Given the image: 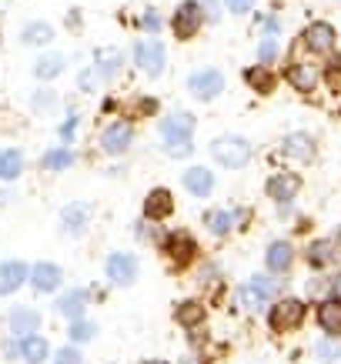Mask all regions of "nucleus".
Returning a JSON list of instances; mask_svg holds the SVG:
<instances>
[{"label":"nucleus","instance_id":"obj_10","mask_svg":"<svg viewBox=\"0 0 341 364\" xmlns=\"http://www.w3.org/2000/svg\"><path fill=\"white\" fill-rule=\"evenodd\" d=\"M164 251H167V257H171L177 267H187L194 257H198V244H194V237H191V234L174 231V234H167Z\"/></svg>","mask_w":341,"mask_h":364},{"label":"nucleus","instance_id":"obj_14","mask_svg":"<svg viewBox=\"0 0 341 364\" xmlns=\"http://www.w3.org/2000/svg\"><path fill=\"white\" fill-rule=\"evenodd\" d=\"M31 284L41 291V294H51V291H57L61 287V267L57 264H51V261H44V264H37V267H31Z\"/></svg>","mask_w":341,"mask_h":364},{"label":"nucleus","instance_id":"obj_30","mask_svg":"<svg viewBox=\"0 0 341 364\" xmlns=\"http://www.w3.org/2000/svg\"><path fill=\"white\" fill-rule=\"evenodd\" d=\"M177 324H184V328H198L201 321H204V308H201L198 301H184L181 308H177Z\"/></svg>","mask_w":341,"mask_h":364},{"label":"nucleus","instance_id":"obj_38","mask_svg":"<svg viewBox=\"0 0 341 364\" xmlns=\"http://www.w3.org/2000/svg\"><path fill=\"white\" fill-rule=\"evenodd\" d=\"M318 358H321V361H338V358H341V344L321 341V344H318Z\"/></svg>","mask_w":341,"mask_h":364},{"label":"nucleus","instance_id":"obj_15","mask_svg":"<svg viewBox=\"0 0 341 364\" xmlns=\"http://www.w3.org/2000/svg\"><path fill=\"white\" fill-rule=\"evenodd\" d=\"M27 274H31L27 264H21V261H4V264H0V298H4V294H14V291L27 281Z\"/></svg>","mask_w":341,"mask_h":364},{"label":"nucleus","instance_id":"obj_7","mask_svg":"<svg viewBox=\"0 0 341 364\" xmlns=\"http://www.w3.org/2000/svg\"><path fill=\"white\" fill-rule=\"evenodd\" d=\"M271 298H275V281L271 277H251L248 284L238 287V301L248 311H258L264 304H271Z\"/></svg>","mask_w":341,"mask_h":364},{"label":"nucleus","instance_id":"obj_5","mask_svg":"<svg viewBox=\"0 0 341 364\" xmlns=\"http://www.w3.org/2000/svg\"><path fill=\"white\" fill-rule=\"evenodd\" d=\"M268 321H271V328H275L278 334L295 331L298 324L305 321V301H298V298L278 301L275 308H271V314H268Z\"/></svg>","mask_w":341,"mask_h":364},{"label":"nucleus","instance_id":"obj_11","mask_svg":"<svg viewBox=\"0 0 341 364\" xmlns=\"http://www.w3.org/2000/svg\"><path fill=\"white\" fill-rule=\"evenodd\" d=\"M107 277L114 281L117 287H127L137 277V261H134L131 254H124V251H114L107 257Z\"/></svg>","mask_w":341,"mask_h":364},{"label":"nucleus","instance_id":"obj_20","mask_svg":"<svg viewBox=\"0 0 341 364\" xmlns=\"http://www.w3.org/2000/svg\"><path fill=\"white\" fill-rule=\"evenodd\" d=\"M124 67V54L121 50H114V47H107V50H98L94 54V70H98L100 80H110L117 70Z\"/></svg>","mask_w":341,"mask_h":364},{"label":"nucleus","instance_id":"obj_37","mask_svg":"<svg viewBox=\"0 0 341 364\" xmlns=\"http://www.w3.org/2000/svg\"><path fill=\"white\" fill-rule=\"evenodd\" d=\"M141 31L151 33V37H157V33H161V14H157L154 7H147V11L141 14Z\"/></svg>","mask_w":341,"mask_h":364},{"label":"nucleus","instance_id":"obj_8","mask_svg":"<svg viewBox=\"0 0 341 364\" xmlns=\"http://www.w3.org/2000/svg\"><path fill=\"white\" fill-rule=\"evenodd\" d=\"M131 141H134V127L127 121H114L100 131V151L110 154V157L124 154V151L131 147Z\"/></svg>","mask_w":341,"mask_h":364},{"label":"nucleus","instance_id":"obj_43","mask_svg":"<svg viewBox=\"0 0 341 364\" xmlns=\"http://www.w3.org/2000/svg\"><path fill=\"white\" fill-rule=\"evenodd\" d=\"M74 127H78V117L70 114V117L64 121V127H61V137H64V141H70V134H74Z\"/></svg>","mask_w":341,"mask_h":364},{"label":"nucleus","instance_id":"obj_28","mask_svg":"<svg viewBox=\"0 0 341 364\" xmlns=\"http://www.w3.org/2000/svg\"><path fill=\"white\" fill-rule=\"evenodd\" d=\"M23 171L21 151H0V181H14Z\"/></svg>","mask_w":341,"mask_h":364},{"label":"nucleus","instance_id":"obj_48","mask_svg":"<svg viewBox=\"0 0 341 364\" xmlns=\"http://www.w3.org/2000/svg\"><path fill=\"white\" fill-rule=\"evenodd\" d=\"M338 244H341V228H338Z\"/></svg>","mask_w":341,"mask_h":364},{"label":"nucleus","instance_id":"obj_12","mask_svg":"<svg viewBox=\"0 0 341 364\" xmlns=\"http://www.w3.org/2000/svg\"><path fill=\"white\" fill-rule=\"evenodd\" d=\"M288 80H291L295 90L308 94V90H315V84H318V67L308 64V60H301V57H295V60L288 64Z\"/></svg>","mask_w":341,"mask_h":364},{"label":"nucleus","instance_id":"obj_9","mask_svg":"<svg viewBox=\"0 0 341 364\" xmlns=\"http://www.w3.org/2000/svg\"><path fill=\"white\" fill-rule=\"evenodd\" d=\"M335 27L325 21L311 23V27H305V33H301V47L305 50H311V54H331L335 50Z\"/></svg>","mask_w":341,"mask_h":364},{"label":"nucleus","instance_id":"obj_13","mask_svg":"<svg viewBox=\"0 0 341 364\" xmlns=\"http://www.w3.org/2000/svg\"><path fill=\"white\" fill-rule=\"evenodd\" d=\"M171 210H174L171 191L154 188L147 198H144V218H147V221H164V218H171Z\"/></svg>","mask_w":341,"mask_h":364},{"label":"nucleus","instance_id":"obj_42","mask_svg":"<svg viewBox=\"0 0 341 364\" xmlns=\"http://www.w3.org/2000/svg\"><path fill=\"white\" fill-rule=\"evenodd\" d=\"M228 4V11L231 14H248L254 7V0H224Z\"/></svg>","mask_w":341,"mask_h":364},{"label":"nucleus","instance_id":"obj_18","mask_svg":"<svg viewBox=\"0 0 341 364\" xmlns=\"http://www.w3.org/2000/svg\"><path fill=\"white\" fill-rule=\"evenodd\" d=\"M264 261H268V271H275V274H285L291 261H295V247L288 241H275L264 254Z\"/></svg>","mask_w":341,"mask_h":364},{"label":"nucleus","instance_id":"obj_19","mask_svg":"<svg viewBox=\"0 0 341 364\" xmlns=\"http://www.w3.org/2000/svg\"><path fill=\"white\" fill-rule=\"evenodd\" d=\"M184 188L194 198H208L211 188H214V174H211L208 167H191V171H184Z\"/></svg>","mask_w":341,"mask_h":364},{"label":"nucleus","instance_id":"obj_24","mask_svg":"<svg viewBox=\"0 0 341 364\" xmlns=\"http://www.w3.org/2000/svg\"><path fill=\"white\" fill-rule=\"evenodd\" d=\"M41 328V314L33 308H14L11 311V331H17L23 338V334H31Z\"/></svg>","mask_w":341,"mask_h":364},{"label":"nucleus","instance_id":"obj_32","mask_svg":"<svg viewBox=\"0 0 341 364\" xmlns=\"http://www.w3.org/2000/svg\"><path fill=\"white\" fill-rule=\"evenodd\" d=\"M70 164H74V151H70V147H54V151H47L44 154L47 171H67Z\"/></svg>","mask_w":341,"mask_h":364},{"label":"nucleus","instance_id":"obj_26","mask_svg":"<svg viewBox=\"0 0 341 364\" xmlns=\"http://www.w3.org/2000/svg\"><path fill=\"white\" fill-rule=\"evenodd\" d=\"M84 308H88V291H78V287H74V291H67L64 298L57 301V311L67 314V318H74V321L84 314Z\"/></svg>","mask_w":341,"mask_h":364},{"label":"nucleus","instance_id":"obj_41","mask_svg":"<svg viewBox=\"0 0 341 364\" xmlns=\"http://www.w3.org/2000/svg\"><path fill=\"white\" fill-rule=\"evenodd\" d=\"M54 364H80V351L78 348H64V351H57Z\"/></svg>","mask_w":341,"mask_h":364},{"label":"nucleus","instance_id":"obj_16","mask_svg":"<svg viewBox=\"0 0 341 364\" xmlns=\"http://www.w3.org/2000/svg\"><path fill=\"white\" fill-rule=\"evenodd\" d=\"M14 351L21 354L27 364H44L47 358H51V348H47V341H44V338H37V334H23L21 344H17Z\"/></svg>","mask_w":341,"mask_h":364},{"label":"nucleus","instance_id":"obj_1","mask_svg":"<svg viewBox=\"0 0 341 364\" xmlns=\"http://www.w3.org/2000/svg\"><path fill=\"white\" fill-rule=\"evenodd\" d=\"M194 127H198V121H194V114H167V117H161V141H164V154L171 157H187L191 151H194Z\"/></svg>","mask_w":341,"mask_h":364},{"label":"nucleus","instance_id":"obj_27","mask_svg":"<svg viewBox=\"0 0 341 364\" xmlns=\"http://www.w3.org/2000/svg\"><path fill=\"white\" fill-rule=\"evenodd\" d=\"M61 70H64V57L61 54H44L33 60V74H37V80H54L61 77Z\"/></svg>","mask_w":341,"mask_h":364},{"label":"nucleus","instance_id":"obj_25","mask_svg":"<svg viewBox=\"0 0 341 364\" xmlns=\"http://www.w3.org/2000/svg\"><path fill=\"white\" fill-rule=\"evenodd\" d=\"M285 154L295 157V161H311L315 157V141H311L308 134H291L285 141Z\"/></svg>","mask_w":341,"mask_h":364},{"label":"nucleus","instance_id":"obj_17","mask_svg":"<svg viewBox=\"0 0 341 364\" xmlns=\"http://www.w3.org/2000/svg\"><path fill=\"white\" fill-rule=\"evenodd\" d=\"M54 41V27L47 21H31V23H23V31H21V44L23 47H47Z\"/></svg>","mask_w":341,"mask_h":364},{"label":"nucleus","instance_id":"obj_46","mask_svg":"<svg viewBox=\"0 0 341 364\" xmlns=\"http://www.w3.org/2000/svg\"><path fill=\"white\" fill-rule=\"evenodd\" d=\"M181 364H194V361H191V358H184V361H181Z\"/></svg>","mask_w":341,"mask_h":364},{"label":"nucleus","instance_id":"obj_45","mask_svg":"<svg viewBox=\"0 0 341 364\" xmlns=\"http://www.w3.org/2000/svg\"><path fill=\"white\" fill-rule=\"evenodd\" d=\"M331 291H335V298H341V274L331 281Z\"/></svg>","mask_w":341,"mask_h":364},{"label":"nucleus","instance_id":"obj_2","mask_svg":"<svg viewBox=\"0 0 341 364\" xmlns=\"http://www.w3.org/2000/svg\"><path fill=\"white\" fill-rule=\"evenodd\" d=\"M134 64L141 67V74H147V77H161L167 67V47L147 33L141 41H134Z\"/></svg>","mask_w":341,"mask_h":364},{"label":"nucleus","instance_id":"obj_3","mask_svg":"<svg viewBox=\"0 0 341 364\" xmlns=\"http://www.w3.org/2000/svg\"><path fill=\"white\" fill-rule=\"evenodd\" d=\"M211 157L218 161L221 167H228V171H238L251 161V144L244 141V137H234V134H224L218 141H211Z\"/></svg>","mask_w":341,"mask_h":364},{"label":"nucleus","instance_id":"obj_47","mask_svg":"<svg viewBox=\"0 0 341 364\" xmlns=\"http://www.w3.org/2000/svg\"><path fill=\"white\" fill-rule=\"evenodd\" d=\"M144 364H164V361H144Z\"/></svg>","mask_w":341,"mask_h":364},{"label":"nucleus","instance_id":"obj_33","mask_svg":"<svg viewBox=\"0 0 341 364\" xmlns=\"http://www.w3.org/2000/svg\"><path fill=\"white\" fill-rule=\"evenodd\" d=\"M84 221H88V204H70V208H64V228L70 234L84 231Z\"/></svg>","mask_w":341,"mask_h":364},{"label":"nucleus","instance_id":"obj_31","mask_svg":"<svg viewBox=\"0 0 341 364\" xmlns=\"http://www.w3.org/2000/svg\"><path fill=\"white\" fill-rule=\"evenodd\" d=\"M335 261V244L331 241H315L308 247V264L311 267H325Z\"/></svg>","mask_w":341,"mask_h":364},{"label":"nucleus","instance_id":"obj_36","mask_svg":"<svg viewBox=\"0 0 341 364\" xmlns=\"http://www.w3.org/2000/svg\"><path fill=\"white\" fill-rule=\"evenodd\" d=\"M325 84L331 94H341V57H331V64L325 67Z\"/></svg>","mask_w":341,"mask_h":364},{"label":"nucleus","instance_id":"obj_34","mask_svg":"<svg viewBox=\"0 0 341 364\" xmlns=\"http://www.w3.org/2000/svg\"><path fill=\"white\" fill-rule=\"evenodd\" d=\"M258 60L264 67H271L278 60V33H264V41L258 44Z\"/></svg>","mask_w":341,"mask_h":364},{"label":"nucleus","instance_id":"obj_4","mask_svg":"<svg viewBox=\"0 0 341 364\" xmlns=\"http://www.w3.org/2000/svg\"><path fill=\"white\" fill-rule=\"evenodd\" d=\"M204 27V11H201V0H181L174 7V17H171V31H174L177 41H194Z\"/></svg>","mask_w":341,"mask_h":364},{"label":"nucleus","instance_id":"obj_40","mask_svg":"<svg viewBox=\"0 0 341 364\" xmlns=\"http://www.w3.org/2000/svg\"><path fill=\"white\" fill-rule=\"evenodd\" d=\"M80 90H94V84H98V70H94V67H84V70H80Z\"/></svg>","mask_w":341,"mask_h":364},{"label":"nucleus","instance_id":"obj_39","mask_svg":"<svg viewBox=\"0 0 341 364\" xmlns=\"http://www.w3.org/2000/svg\"><path fill=\"white\" fill-rule=\"evenodd\" d=\"M201 11H204V21H221V0H201Z\"/></svg>","mask_w":341,"mask_h":364},{"label":"nucleus","instance_id":"obj_44","mask_svg":"<svg viewBox=\"0 0 341 364\" xmlns=\"http://www.w3.org/2000/svg\"><path fill=\"white\" fill-rule=\"evenodd\" d=\"M134 111H137V114H151V111H154V100H151V97H141L137 104H134Z\"/></svg>","mask_w":341,"mask_h":364},{"label":"nucleus","instance_id":"obj_35","mask_svg":"<svg viewBox=\"0 0 341 364\" xmlns=\"http://www.w3.org/2000/svg\"><path fill=\"white\" fill-rule=\"evenodd\" d=\"M94 331H98V328H94V324H90V321H74V324H70V341L74 344H84V341H90V338H94Z\"/></svg>","mask_w":341,"mask_h":364},{"label":"nucleus","instance_id":"obj_23","mask_svg":"<svg viewBox=\"0 0 341 364\" xmlns=\"http://www.w3.org/2000/svg\"><path fill=\"white\" fill-rule=\"evenodd\" d=\"M244 84L251 90H258V94H271V90H275V74L264 64L248 67V70H244Z\"/></svg>","mask_w":341,"mask_h":364},{"label":"nucleus","instance_id":"obj_6","mask_svg":"<svg viewBox=\"0 0 341 364\" xmlns=\"http://www.w3.org/2000/svg\"><path fill=\"white\" fill-rule=\"evenodd\" d=\"M187 90L194 94L198 100H214L224 90V74L214 70V67H204V70H194L187 77Z\"/></svg>","mask_w":341,"mask_h":364},{"label":"nucleus","instance_id":"obj_21","mask_svg":"<svg viewBox=\"0 0 341 364\" xmlns=\"http://www.w3.org/2000/svg\"><path fill=\"white\" fill-rule=\"evenodd\" d=\"M298 188H301V181H298L295 174H278L268 181V194H271L278 204H288V200L298 194Z\"/></svg>","mask_w":341,"mask_h":364},{"label":"nucleus","instance_id":"obj_22","mask_svg":"<svg viewBox=\"0 0 341 364\" xmlns=\"http://www.w3.org/2000/svg\"><path fill=\"white\" fill-rule=\"evenodd\" d=\"M318 324L328 334H341V298H328L318 308Z\"/></svg>","mask_w":341,"mask_h":364},{"label":"nucleus","instance_id":"obj_29","mask_svg":"<svg viewBox=\"0 0 341 364\" xmlns=\"http://www.w3.org/2000/svg\"><path fill=\"white\" fill-rule=\"evenodd\" d=\"M204 224H208V231L214 234V237H224V234L234 228V214H228V210H211L208 218H204Z\"/></svg>","mask_w":341,"mask_h":364}]
</instances>
